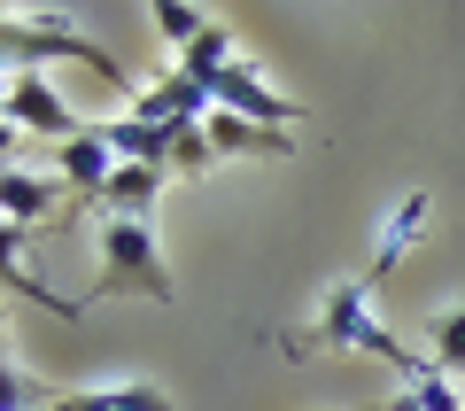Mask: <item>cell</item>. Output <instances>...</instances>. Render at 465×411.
Returning <instances> with one entry per match:
<instances>
[{
  "label": "cell",
  "mask_w": 465,
  "mask_h": 411,
  "mask_svg": "<svg viewBox=\"0 0 465 411\" xmlns=\"http://www.w3.org/2000/svg\"><path fill=\"white\" fill-rule=\"evenodd\" d=\"M326 349L381 357V365H396L403 380L427 373V349H403V334L388 326L381 311H372V280H333L326 296H318V318L295 334V349H287V357H326Z\"/></svg>",
  "instance_id": "obj_1"
},
{
  "label": "cell",
  "mask_w": 465,
  "mask_h": 411,
  "mask_svg": "<svg viewBox=\"0 0 465 411\" xmlns=\"http://www.w3.org/2000/svg\"><path fill=\"white\" fill-rule=\"evenodd\" d=\"M39 63H78V70H94L101 85H116V94L133 101L124 63H116L101 39H85L70 16H54V8H39V16H24V8H0V78H24V70H39Z\"/></svg>",
  "instance_id": "obj_2"
},
{
  "label": "cell",
  "mask_w": 465,
  "mask_h": 411,
  "mask_svg": "<svg viewBox=\"0 0 465 411\" xmlns=\"http://www.w3.org/2000/svg\"><path fill=\"white\" fill-rule=\"evenodd\" d=\"M101 264H94V296H148V303H179L171 264L155 248L148 217H101Z\"/></svg>",
  "instance_id": "obj_3"
},
{
  "label": "cell",
  "mask_w": 465,
  "mask_h": 411,
  "mask_svg": "<svg viewBox=\"0 0 465 411\" xmlns=\"http://www.w3.org/2000/svg\"><path fill=\"white\" fill-rule=\"evenodd\" d=\"M0 109H8V125H16L24 140H54V148H63V140H78V132H85V116L70 109V101L54 94V85L39 78V70H24V78H8V94H0Z\"/></svg>",
  "instance_id": "obj_4"
},
{
  "label": "cell",
  "mask_w": 465,
  "mask_h": 411,
  "mask_svg": "<svg viewBox=\"0 0 465 411\" xmlns=\"http://www.w3.org/2000/svg\"><path fill=\"white\" fill-rule=\"evenodd\" d=\"M210 101H217V109H232V116H249V125H272V132H295V125H302V101H287L256 63L217 70V78H210Z\"/></svg>",
  "instance_id": "obj_5"
},
{
  "label": "cell",
  "mask_w": 465,
  "mask_h": 411,
  "mask_svg": "<svg viewBox=\"0 0 465 411\" xmlns=\"http://www.w3.org/2000/svg\"><path fill=\"white\" fill-rule=\"evenodd\" d=\"M210 109H217L210 85L186 78V70H171V78H155V85H133V116H140V125H155V132H171V125H202Z\"/></svg>",
  "instance_id": "obj_6"
},
{
  "label": "cell",
  "mask_w": 465,
  "mask_h": 411,
  "mask_svg": "<svg viewBox=\"0 0 465 411\" xmlns=\"http://www.w3.org/2000/svg\"><path fill=\"white\" fill-rule=\"evenodd\" d=\"M54 179H63L70 202H101V186L116 179V148L101 140V125H85L78 140H63V148H54Z\"/></svg>",
  "instance_id": "obj_7"
},
{
  "label": "cell",
  "mask_w": 465,
  "mask_h": 411,
  "mask_svg": "<svg viewBox=\"0 0 465 411\" xmlns=\"http://www.w3.org/2000/svg\"><path fill=\"white\" fill-rule=\"evenodd\" d=\"M202 132H210L217 164H249V155H272V164H287V155H295V132L249 125V116H232V109H210V116H202Z\"/></svg>",
  "instance_id": "obj_8"
},
{
  "label": "cell",
  "mask_w": 465,
  "mask_h": 411,
  "mask_svg": "<svg viewBox=\"0 0 465 411\" xmlns=\"http://www.w3.org/2000/svg\"><path fill=\"white\" fill-rule=\"evenodd\" d=\"M63 179H39V171H24V164H8L0 171V217L8 226H32V233H47L54 217H63Z\"/></svg>",
  "instance_id": "obj_9"
},
{
  "label": "cell",
  "mask_w": 465,
  "mask_h": 411,
  "mask_svg": "<svg viewBox=\"0 0 465 411\" xmlns=\"http://www.w3.org/2000/svg\"><path fill=\"white\" fill-rule=\"evenodd\" d=\"M47 411H171V396L163 388H140V380H101V388L47 396Z\"/></svg>",
  "instance_id": "obj_10"
},
{
  "label": "cell",
  "mask_w": 465,
  "mask_h": 411,
  "mask_svg": "<svg viewBox=\"0 0 465 411\" xmlns=\"http://www.w3.org/2000/svg\"><path fill=\"white\" fill-rule=\"evenodd\" d=\"M163 186H171V171H155V164H116V179L101 186L94 210H101V217H148Z\"/></svg>",
  "instance_id": "obj_11"
},
{
  "label": "cell",
  "mask_w": 465,
  "mask_h": 411,
  "mask_svg": "<svg viewBox=\"0 0 465 411\" xmlns=\"http://www.w3.org/2000/svg\"><path fill=\"white\" fill-rule=\"evenodd\" d=\"M427 210H434V202L419 195V186H411V195L396 202V210H388V226H381V241H372V287H381L388 272H396V264H403V248H411L419 233H427Z\"/></svg>",
  "instance_id": "obj_12"
},
{
  "label": "cell",
  "mask_w": 465,
  "mask_h": 411,
  "mask_svg": "<svg viewBox=\"0 0 465 411\" xmlns=\"http://www.w3.org/2000/svg\"><path fill=\"white\" fill-rule=\"evenodd\" d=\"M101 140L116 148V164H155V171H171V132L140 125V116H109V125H101Z\"/></svg>",
  "instance_id": "obj_13"
},
{
  "label": "cell",
  "mask_w": 465,
  "mask_h": 411,
  "mask_svg": "<svg viewBox=\"0 0 465 411\" xmlns=\"http://www.w3.org/2000/svg\"><path fill=\"white\" fill-rule=\"evenodd\" d=\"M427 365H434V373H450V380L465 388V303H450V311L427 326Z\"/></svg>",
  "instance_id": "obj_14"
},
{
  "label": "cell",
  "mask_w": 465,
  "mask_h": 411,
  "mask_svg": "<svg viewBox=\"0 0 465 411\" xmlns=\"http://www.w3.org/2000/svg\"><path fill=\"white\" fill-rule=\"evenodd\" d=\"M388 411H465V388L427 365V373H411V380L396 388V404H388Z\"/></svg>",
  "instance_id": "obj_15"
},
{
  "label": "cell",
  "mask_w": 465,
  "mask_h": 411,
  "mask_svg": "<svg viewBox=\"0 0 465 411\" xmlns=\"http://www.w3.org/2000/svg\"><path fill=\"white\" fill-rule=\"evenodd\" d=\"M232 63H241V55H232V32H225V24H210V32L179 55V70H186V78H202V85H210L217 70H232Z\"/></svg>",
  "instance_id": "obj_16"
},
{
  "label": "cell",
  "mask_w": 465,
  "mask_h": 411,
  "mask_svg": "<svg viewBox=\"0 0 465 411\" xmlns=\"http://www.w3.org/2000/svg\"><path fill=\"white\" fill-rule=\"evenodd\" d=\"M202 171H217V148L202 125H171V179H202Z\"/></svg>",
  "instance_id": "obj_17"
},
{
  "label": "cell",
  "mask_w": 465,
  "mask_h": 411,
  "mask_svg": "<svg viewBox=\"0 0 465 411\" xmlns=\"http://www.w3.org/2000/svg\"><path fill=\"white\" fill-rule=\"evenodd\" d=\"M210 24H217V16H202L194 0H155V32H163V39H171V47H179V55L194 47V39L210 32Z\"/></svg>",
  "instance_id": "obj_18"
},
{
  "label": "cell",
  "mask_w": 465,
  "mask_h": 411,
  "mask_svg": "<svg viewBox=\"0 0 465 411\" xmlns=\"http://www.w3.org/2000/svg\"><path fill=\"white\" fill-rule=\"evenodd\" d=\"M0 411H47V388H39L16 357H0Z\"/></svg>",
  "instance_id": "obj_19"
},
{
  "label": "cell",
  "mask_w": 465,
  "mask_h": 411,
  "mask_svg": "<svg viewBox=\"0 0 465 411\" xmlns=\"http://www.w3.org/2000/svg\"><path fill=\"white\" fill-rule=\"evenodd\" d=\"M0 357H8V334H0Z\"/></svg>",
  "instance_id": "obj_20"
},
{
  "label": "cell",
  "mask_w": 465,
  "mask_h": 411,
  "mask_svg": "<svg viewBox=\"0 0 465 411\" xmlns=\"http://www.w3.org/2000/svg\"><path fill=\"white\" fill-rule=\"evenodd\" d=\"M0 171H8V164H0Z\"/></svg>",
  "instance_id": "obj_21"
}]
</instances>
